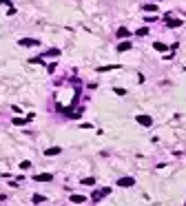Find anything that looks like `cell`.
Here are the masks:
<instances>
[{
  "label": "cell",
  "mask_w": 186,
  "mask_h": 206,
  "mask_svg": "<svg viewBox=\"0 0 186 206\" xmlns=\"http://www.w3.org/2000/svg\"><path fill=\"white\" fill-rule=\"evenodd\" d=\"M137 124H142V127H153V118L151 115H137Z\"/></svg>",
  "instance_id": "cell-1"
},
{
  "label": "cell",
  "mask_w": 186,
  "mask_h": 206,
  "mask_svg": "<svg viewBox=\"0 0 186 206\" xmlns=\"http://www.w3.org/2000/svg\"><path fill=\"white\" fill-rule=\"evenodd\" d=\"M133 184H135L133 177H120V180H117V186H124V188H128V186H133Z\"/></svg>",
  "instance_id": "cell-2"
},
{
  "label": "cell",
  "mask_w": 186,
  "mask_h": 206,
  "mask_svg": "<svg viewBox=\"0 0 186 206\" xmlns=\"http://www.w3.org/2000/svg\"><path fill=\"white\" fill-rule=\"evenodd\" d=\"M166 27H171V29H175V27H182V20H179V18H171V16H166Z\"/></svg>",
  "instance_id": "cell-3"
},
{
  "label": "cell",
  "mask_w": 186,
  "mask_h": 206,
  "mask_svg": "<svg viewBox=\"0 0 186 206\" xmlns=\"http://www.w3.org/2000/svg\"><path fill=\"white\" fill-rule=\"evenodd\" d=\"M20 47H38V40H33V38H22V40H20Z\"/></svg>",
  "instance_id": "cell-4"
},
{
  "label": "cell",
  "mask_w": 186,
  "mask_h": 206,
  "mask_svg": "<svg viewBox=\"0 0 186 206\" xmlns=\"http://www.w3.org/2000/svg\"><path fill=\"white\" fill-rule=\"evenodd\" d=\"M104 195H109V188H102V191H95L93 193V202H100Z\"/></svg>",
  "instance_id": "cell-5"
},
{
  "label": "cell",
  "mask_w": 186,
  "mask_h": 206,
  "mask_svg": "<svg viewBox=\"0 0 186 206\" xmlns=\"http://www.w3.org/2000/svg\"><path fill=\"white\" fill-rule=\"evenodd\" d=\"M33 180H36V182H51L53 175H51V173H42V175H36Z\"/></svg>",
  "instance_id": "cell-6"
},
{
  "label": "cell",
  "mask_w": 186,
  "mask_h": 206,
  "mask_svg": "<svg viewBox=\"0 0 186 206\" xmlns=\"http://www.w3.org/2000/svg\"><path fill=\"white\" fill-rule=\"evenodd\" d=\"M131 47H133V42H128V40H126V42H120V44H117V51L122 53V51H128Z\"/></svg>",
  "instance_id": "cell-7"
},
{
  "label": "cell",
  "mask_w": 186,
  "mask_h": 206,
  "mask_svg": "<svg viewBox=\"0 0 186 206\" xmlns=\"http://www.w3.org/2000/svg\"><path fill=\"white\" fill-rule=\"evenodd\" d=\"M69 199H71L73 204H84V202H87V197H84V195H71Z\"/></svg>",
  "instance_id": "cell-8"
},
{
  "label": "cell",
  "mask_w": 186,
  "mask_h": 206,
  "mask_svg": "<svg viewBox=\"0 0 186 206\" xmlns=\"http://www.w3.org/2000/svg\"><path fill=\"white\" fill-rule=\"evenodd\" d=\"M60 151H62L60 146H51V148H47V151H44V155H49V157H51V155H58Z\"/></svg>",
  "instance_id": "cell-9"
},
{
  "label": "cell",
  "mask_w": 186,
  "mask_h": 206,
  "mask_svg": "<svg viewBox=\"0 0 186 206\" xmlns=\"http://www.w3.org/2000/svg\"><path fill=\"white\" fill-rule=\"evenodd\" d=\"M115 69H120V64H109V67H100L98 73H104V71H115Z\"/></svg>",
  "instance_id": "cell-10"
},
{
  "label": "cell",
  "mask_w": 186,
  "mask_h": 206,
  "mask_svg": "<svg viewBox=\"0 0 186 206\" xmlns=\"http://www.w3.org/2000/svg\"><path fill=\"white\" fill-rule=\"evenodd\" d=\"M31 202H33V204H42V202H47V197H44V195H33Z\"/></svg>",
  "instance_id": "cell-11"
},
{
  "label": "cell",
  "mask_w": 186,
  "mask_h": 206,
  "mask_svg": "<svg viewBox=\"0 0 186 206\" xmlns=\"http://www.w3.org/2000/svg\"><path fill=\"white\" fill-rule=\"evenodd\" d=\"M117 38H128V29H117Z\"/></svg>",
  "instance_id": "cell-12"
},
{
  "label": "cell",
  "mask_w": 186,
  "mask_h": 206,
  "mask_svg": "<svg viewBox=\"0 0 186 206\" xmlns=\"http://www.w3.org/2000/svg\"><path fill=\"white\" fill-rule=\"evenodd\" d=\"M82 184H84V186H93V184H95V180H93V177H84Z\"/></svg>",
  "instance_id": "cell-13"
},
{
  "label": "cell",
  "mask_w": 186,
  "mask_h": 206,
  "mask_svg": "<svg viewBox=\"0 0 186 206\" xmlns=\"http://www.w3.org/2000/svg\"><path fill=\"white\" fill-rule=\"evenodd\" d=\"M153 47H155V51H166V44L164 42H155Z\"/></svg>",
  "instance_id": "cell-14"
},
{
  "label": "cell",
  "mask_w": 186,
  "mask_h": 206,
  "mask_svg": "<svg viewBox=\"0 0 186 206\" xmlns=\"http://www.w3.org/2000/svg\"><path fill=\"white\" fill-rule=\"evenodd\" d=\"M20 169H22V171L31 169V162H29V160H25V162H20Z\"/></svg>",
  "instance_id": "cell-15"
},
{
  "label": "cell",
  "mask_w": 186,
  "mask_h": 206,
  "mask_svg": "<svg viewBox=\"0 0 186 206\" xmlns=\"http://www.w3.org/2000/svg\"><path fill=\"white\" fill-rule=\"evenodd\" d=\"M146 33H149V29H146V27H142V29L135 31V36H146Z\"/></svg>",
  "instance_id": "cell-16"
},
{
  "label": "cell",
  "mask_w": 186,
  "mask_h": 206,
  "mask_svg": "<svg viewBox=\"0 0 186 206\" xmlns=\"http://www.w3.org/2000/svg\"><path fill=\"white\" fill-rule=\"evenodd\" d=\"M144 11H157V4H144Z\"/></svg>",
  "instance_id": "cell-17"
},
{
  "label": "cell",
  "mask_w": 186,
  "mask_h": 206,
  "mask_svg": "<svg viewBox=\"0 0 186 206\" xmlns=\"http://www.w3.org/2000/svg\"><path fill=\"white\" fill-rule=\"evenodd\" d=\"M0 4H9V0H0Z\"/></svg>",
  "instance_id": "cell-18"
},
{
  "label": "cell",
  "mask_w": 186,
  "mask_h": 206,
  "mask_svg": "<svg viewBox=\"0 0 186 206\" xmlns=\"http://www.w3.org/2000/svg\"><path fill=\"white\" fill-rule=\"evenodd\" d=\"M184 71H186V67H184Z\"/></svg>",
  "instance_id": "cell-19"
}]
</instances>
